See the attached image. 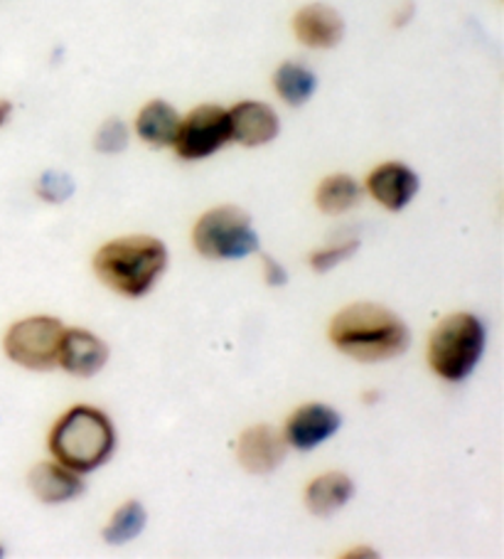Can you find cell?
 Returning a JSON list of instances; mask_svg holds the SVG:
<instances>
[{
    "mask_svg": "<svg viewBox=\"0 0 504 559\" xmlns=\"http://www.w3.org/2000/svg\"><path fill=\"white\" fill-rule=\"evenodd\" d=\"M106 360H109V345L101 338H96L94 333L84 331V328L64 331L57 362L67 372L76 374V378H92V374L104 368Z\"/></svg>",
    "mask_w": 504,
    "mask_h": 559,
    "instance_id": "7c38bea8",
    "label": "cell"
},
{
    "mask_svg": "<svg viewBox=\"0 0 504 559\" xmlns=\"http://www.w3.org/2000/svg\"><path fill=\"white\" fill-rule=\"evenodd\" d=\"M288 443L274 427L259 424L251 427L239 437L237 456L239 464L244 466L249 474H271L276 471L286 459Z\"/></svg>",
    "mask_w": 504,
    "mask_h": 559,
    "instance_id": "30bf717a",
    "label": "cell"
},
{
    "mask_svg": "<svg viewBox=\"0 0 504 559\" xmlns=\"http://www.w3.org/2000/svg\"><path fill=\"white\" fill-rule=\"evenodd\" d=\"M145 518H148V515H145V510H143L139 500H129V503H123L119 510H116L111 523L106 525L104 539L109 545L131 543V539H135L143 533Z\"/></svg>",
    "mask_w": 504,
    "mask_h": 559,
    "instance_id": "d6986e66",
    "label": "cell"
},
{
    "mask_svg": "<svg viewBox=\"0 0 504 559\" xmlns=\"http://www.w3.org/2000/svg\"><path fill=\"white\" fill-rule=\"evenodd\" d=\"M31 488L43 503H67L82 496L84 480L62 464H37L31 474Z\"/></svg>",
    "mask_w": 504,
    "mask_h": 559,
    "instance_id": "5bb4252c",
    "label": "cell"
},
{
    "mask_svg": "<svg viewBox=\"0 0 504 559\" xmlns=\"http://www.w3.org/2000/svg\"><path fill=\"white\" fill-rule=\"evenodd\" d=\"M362 190L357 186V180L350 176H327L323 182H320L315 190V205L327 212V215H340V212L355 207L360 202Z\"/></svg>",
    "mask_w": 504,
    "mask_h": 559,
    "instance_id": "ac0fdd59",
    "label": "cell"
},
{
    "mask_svg": "<svg viewBox=\"0 0 504 559\" xmlns=\"http://www.w3.org/2000/svg\"><path fill=\"white\" fill-rule=\"evenodd\" d=\"M0 557H3V547H0Z\"/></svg>",
    "mask_w": 504,
    "mask_h": 559,
    "instance_id": "d4e9b609",
    "label": "cell"
},
{
    "mask_svg": "<svg viewBox=\"0 0 504 559\" xmlns=\"http://www.w3.org/2000/svg\"><path fill=\"white\" fill-rule=\"evenodd\" d=\"M357 249H360V242H357V239H352V242H347V245L320 249V252L310 257V266H313L317 274H325V272H329V269H335L337 264L345 262L347 257H352Z\"/></svg>",
    "mask_w": 504,
    "mask_h": 559,
    "instance_id": "7402d4cb",
    "label": "cell"
},
{
    "mask_svg": "<svg viewBox=\"0 0 504 559\" xmlns=\"http://www.w3.org/2000/svg\"><path fill=\"white\" fill-rule=\"evenodd\" d=\"M74 192V182L67 173L47 170L43 178L37 180V195L47 202H64Z\"/></svg>",
    "mask_w": 504,
    "mask_h": 559,
    "instance_id": "44dd1931",
    "label": "cell"
},
{
    "mask_svg": "<svg viewBox=\"0 0 504 559\" xmlns=\"http://www.w3.org/2000/svg\"><path fill=\"white\" fill-rule=\"evenodd\" d=\"M343 427V417L327 404H303L286 421L284 439L298 451H313L320 443L335 437Z\"/></svg>",
    "mask_w": 504,
    "mask_h": 559,
    "instance_id": "ba28073f",
    "label": "cell"
},
{
    "mask_svg": "<svg viewBox=\"0 0 504 559\" xmlns=\"http://www.w3.org/2000/svg\"><path fill=\"white\" fill-rule=\"evenodd\" d=\"M96 151L101 153H121L129 146V127L121 119H109L104 121V127L96 133L94 141Z\"/></svg>",
    "mask_w": 504,
    "mask_h": 559,
    "instance_id": "ffe728a7",
    "label": "cell"
},
{
    "mask_svg": "<svg viewBox=\"0 0 504 559\" xmlns=\"http://www.w3.org/2000/svg\"><path fill=\"white\" fill-rule=\"evenodd\" d=\"M293 33L300 45L313 47V50H329L343 40L345 21L335 8L310 3L296 13Z\"/></svg>",
    "mask_w": 504,
    "mask_h": 559,
    "instance_id": "4fadbf2b",
    "label": "cell"
},
{
    "mask_svg": "<svg viewBox=\"0 0 504 559\" xmlns=\"http://www.w3.org/2000/svg\"><path fill=\"white\" fill-rule=\"evenodd\" d=\"M229 127H231V141H237L241 146H249V148L271 143L280 131L278 114L271 109L268 104H261V102H239L231 106Z\"/></svg>",
    "mask_w": 504,
    "mask_h": 559,
    "instance_id": "8fae6325",
    "label": "cell"
},
{
    "mask_svg": "<svg viewBox=\"0 0 504 559\" xmlns=\"http://www.w3.org/2000/svg\"><path fill=\"white\" fill-rule=\"evenodd\" d=\"M178 127H180L178 111L163 99H153L145 104L139 114V119H135V133H139L141 141L151 143L155 148L172 146Z\"/></svg>",
    "mask_w": 504,
    "mask_h": 559,
    "instance_id": "2e32d148",
    "label": "cell"
},
{
    "mask_svg": "<svg viewBox=\"0 0 504 559\" xmlns=\"http://www.w3.org/2000/svg\"><path fill=\"white\" fill-rule=\"evenodd\" d=\"M168 266V249L160 239L131 235L104 245L94 257V272L116 294L141 298L151 292Z\"/></svg>",
    "mask_w": 504,
    "mask_h": 559,
    "instance_id": "7a4b0ae2",
    "label": "cell"
},
{
    "mask_svg": "<svg viewBox=\"0 0 504 559\" xmlns=\"http://www.w3.org/2000/svg\"><path fill=\"white\" fill-rule=\"evenodd\" d=\"M231 141L229 111L217 104H202L180 121L172 148L180 158L202 160L215 156Z\"/></svg>",
    "mask_w": 504,
    "mask_h": 559,
    "instance_id": "52a82bcc",
    "label": "cell"
},
{
    "mask_svg": "<svg viewBox=\"0 0 504 559\" xmlns=\"http://www.w3.org/2000/svg\"><path fill=\"white\" fill-rule=\"evenodd\" d=\"M329 343L360 362L394 360L409 348V328L399 316L380 304L345 306L327 328Z\"/></svg>",
    "mask_w": 504,
    "mask_h": 559,
    "instance_id": "6da1fadb",
    "label": "cell"
},
{
    "mask_svg": "<svg viewBox=\"0 0 504 559\" xmlns=\"http://www.w3.org/2000/svg\"><path fill=\"white\" fill-rule=\"evenodd\" d=\"M13 114V104L8 99H0V127H5L8 119H11Z\"/></svg>",
    "mask_w": 504,
    "mask_h": 559,
    "instance_id": "cb8c5ba5",
    "label": "cell"
},
{
    "mask_svg": "<svg viewBox=\"0 0 504 559\" xmlns=\"http://www.w3.org/2000/svg\"><path fill=\"white\" fill-rule=\"evenodd\" d=\"M64 325L50 316H33L8 328L3 348L25 370H50L57 365Z\"/></svg>",
    "mask_w": 504,
    "mask_h": 559,
    "instance_id": "8992f818",
    "label": "cell"
},
{
    "mask_svg": "<svg viewBox=\"0 0 504 559\" xmlns=\"http://www.w3.org/2000/svg\"><path fill=\"white\" fill-rule=\"evenodd\" d=\"M355 496V484L350 476L345 474H323L313 478L305 488V506L313 515L327 518L340 510L343 506H347Z\"/></svg>",
    "mask_w": 504,
    "mask_h": 559,
    "instance_id": "9a60e30c",
    "label": "cell"
},
{
    "mask_svg": "<svg viewBox=\"0 0 504 559\" xmlns=\"http://www.w3.org/2000/svg\"><path fill=\"white\" fill-rule=\"evenodd\" d=\"M116 447V431L111 419L101 409L72 407L64 412L50 431V451L57 464L74 474H89L111 459Z\"/></svg>",
    "mask_w": 504,
    "mask_h": 559,
    "instance_id": "3957f363",
    "label": "cell"
},
{
    "mask_svg": "<svg viewBox=\"0 0 504 559\" xmlns=\"http://www.w3.org/2000/svg\"><path fill=\"white\" fill-rule=\"evenodd\" d=\"M419 176H416L409 166L396 160L382 163V166H376L370 173V178H367V192H370L382 207L392 212H399L409 205L416 198V192H419Z\"/></svg>",
    "mask_w": 504,
    "mask_h": 559,
    "instance_id": "9c48e42d",
    "label": "cell"
},
{
    "mask_svg": "<svg viewBox=\"0 0 504 559\" xmlns=\"http://www.w3.org/2000/svg\"><path fill=\"white\" fill-rule=\"evenodd\" d=\"M484 325L472 313H453L435 325L429 343V362L439 378L463 382L478 368L484 353Z\"/></svg>",
    "mask_w": 504,
    "mask_h": 559,
    "instance_id": "277c9868",
    "label": "cell"
},
{
    "mask_svg": "<svg viewBox=\"0 0 504 559\" xmlns=\"http://www.w3.org/2000/svg\"><path fill=\"white\" fill-rule=\"evenodd\" d=\"M264 266H266V282H268L271 286H284V284L288 282L286 269L280 266V264L276 262V259L264 257Z\"/></svg>",
    "mask_w": 504,
    "mask_h": 559,
    "instance_id": "603a6c76",
    "label": "cell"
},
{
    "mask_svg": "<svg viewBox=\"0 0 504 559\" xmlns=\"http://www.w3.org/2000/svg\"><path fill=\"white\" fill-rule=\"evenodd\" d=\"M280 99L290 106H303L317 90V76L300 62H284L274 74Z\"/></svg>",
    "mask_w": 504,
    "mask_h": 559,
    "instance_id": "e0dca14e",
    "label": "cell"
},
{
    "mask_svg": "<svg viewBox=\"0 0 504 559\" xmlns=\"http://www.w3.org/2000/svg\"><path fill=\"white\" fill-rule=\"evenodd\" d=\"M192 245L207 259H244L259 252V235L244 210L221 205L197 219Z\"/></svg>",
    "mask_w": 504,
    "mask_h": 559,
    "instance_id": "5b68a950",
    "label": "cell"
}]
</instances>
